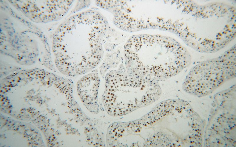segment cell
<instances>
[{
	"mask_svg": "<svg viewBox=\"0 0 236 147\" xmlns=\"http://www.w3.org/2000/svg\"><path fill=\"white\" fill-rule=\"evenodd\" d=\"M106 19L94 10L66 19L53 36L56 64L65 74L75 76L96 67L103 57L102 40L108 29Z\"/></svg>",
	"mask_w": 236,
	"mask_h": 147,
	"instance_id": "1",
	"label": "cell"
},
{
	"mask_svg": "<svg viewBox=\"0 0 236 147\" xmlns=\"http://www.w3.org/2000/svg\"><path fill=\"white\" fill-rule=\"evenodd\" d=\"M124 55L132 73L149 77L175 76L191 62L185 47L173 38L159 35L132 36L124 46Z\"/></svg>",
	"mask_w": 236,
	"mask_h": 147,
	"instance_id": "2",
	"label": "cell"
},
{
	"mask_svg": "<svg viewBox=\"0 0 236 147\" xmlns=\"http://www.w3.org/2000/svg\"><path fill=\"white\" fill-rule=\"evenodd\" d=\"M111 71L106 75L102 100L110 115L126 114L156 101L161 93L153 78Z\"/></svg>",
	"mask_w": 236,
	"mask_h": 147,
	"instance_id": "3",
	"label": "cell"
},
{
	"mask_svg": "<svg viewBox=\"0 0 236 147\" xmlns=\"http://www.w3.org/2000/svg\"><path fill=\"white\" fill-rule=\"evenodd\" d=\"M236 76L235 45L216 58L201 62L194 66L183 82V90L198 97L211 94Z\"/></svg>",
	"mask_w": 236,
	"mask_h": 147,
	"instance_id": "4",
	"label": "cell"
},
{
	"mask_svg": "<svg viewBox=\"0 0 236 147\" xmlns=\"http://www.w3.org/2000/svg\"><path fill=\"white\" fill-rule=\"evenodd\" d=\"M236 87L217 94L204 131L205 147H236Z\"/></svg>",
	"mask_w": 236,
	"mask_h": 147,
	"instance_id": "5",
	"label": "cell"
},
{
	"mask_svg": "<svg viewBox=\"0 0 236 147\" xmlns=\"http://www.w3.org/2000/svg\"><path fill=\"white\" fill-rule=\"evenodd\" d=\"M29 20L38 23L62 19L72 6L74 0H8Z\"/></svg>",
	"mask_w": 236,
	"mask_h": 147,
	"instance_id": "6",
	"label": "cell"
},
{
	"mask_svg": "<svg viewBox=\"0 0 236 147\" xmlns=\"http://www.w3.org/2000/svg\"><path fill=\"white\" fill-rule=\"evenodd\" d=\"M100 79L97 73L92 72L84 75L77 84L78 93L86 108L90 111H98V91Z\"/></svg>",
	"mask_w": 236,
	"mask_h": 147,
	"instance_id": "7",
	"label": "cell"
},
{
	"mask_svg": "<svg viewBox=\"0 0 236 147\" xmlns=\"http://www.w3.org/2000/svg\"><path fill=\"white\" fill-rule=\"evenodd\" d=\"M174 102V99H170L158 104L152 111L139 119L142 126H151L167 116L172 109Z\"/></svg>",
	"mask_w": 236,
	"mask_h": 147,
	"instance_id": "8",
	"label": "cell"
}]
</instances>
